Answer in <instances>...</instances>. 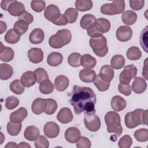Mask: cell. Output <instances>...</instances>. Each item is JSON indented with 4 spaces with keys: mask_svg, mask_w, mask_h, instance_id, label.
Segmentation results:
<instances>
[{
    "mask_svg": "<svg viewBox=\"0 0 148 148\" xmlns=\"http://www.w3.org/2000/svg\"><path fill=\"white\" fill-rule=\"evenodd\" d=\"M96 95L90 87L75 85L73 87L70 103L73 106L76 114L84 113L90 114L95 113Z\"/></svg>",
    "mask_w": 148,
    "mask_h": 148,
    "instance_id": "obj_1",
    "label": "cell"
},
{
    "mask_svg": "<svg viewBox=\"0 0 148 148\" xmlns=\"http://www.w3.org/2000/svg\"><path fill=\"white\" fill-rule=\"evenodd\" d=\"M148 110L136 109L132 112L127 113L125 116L124 122L128 128H134L140 124H147Z\"/></svg>",
    "mask_w": 148,
    "mask_h": 148,
    "instance_id": "obj_2",
    "label": "cell"
},
{
    "mask_svg": "<svg viewBox=\"0 0 148 148\" xmlns=\"http://www.w3.org/2000/svg\"><path fill=\"white\" fill-rule=\"evenodd\" d=\"M105 121L109 133H114L120 136L123 132L119 114L114 111L107 112L105 115Z\"/></svg>",
    "mask_w": 148,
    "mask_h": 148,
    "instance_id": "obj_3",
    "label": "cell"
},
{
    "mask_svg": "<svg viewBox=\"0 0 148 148\" xmlns=\"http://www.w3.org/2000/svg\"><path fill=\"white\" fill-rule=\"evenodd\" d=\"M72 35L69 30L62 29L58 30L56 34L51 36L49 39V45L54 49H60L70 43Z\"/></svg>",
    "mask_w": 148,
    "mask_h": 148,
    "instance_id": "obj_4",
    "label": "cell"
},
{
    "mask_svg": "<svg viewBox=\"0 0 148 148\" xmlns=\"http://www.w3.org/2000/svg\"><path fill=\"white\" fill-rule=\"evenodd\" d=\"M90 46L94 53L98 57H104L108 52L107 40L103 35L92 37L89 41Z\"/></svg>",
    "mask_w": 148,
    "mask_h": 148,
    "instance_id": "obj_5",
    "label": "cell"
},
{
    "mask_svg": "<svg viewBox=\"0 0 148 148\" xmlns=\"http://www.w3.org/2000/svg\"><path fill=\"white\" fill-rule=\"evenodd\" d=\"M110 28V21L105 18H99L97 20L96 24L91 28L87 30L88 35L95 37L102 35L103 34L108 32Z\"/></svg>",
    "mask_w": 148,
    "mask_h": 148,
    "instance_id": "obj_6",
    "label": "cell"
},
{
    "mask_svg": "<svg viewBox=\"0 0 148 148\" xmlns=\"http://www.w3.org/2000/svg\"><path fill=\"white\" fill-rule=\"evenodd\" d=\"M125 3L124 1H113L111 3H105L101 6V12L106 15H114L124 12Z\"/></svg>",
    "mask_w": 148,
    "mask_h": 148,
    "instance_id": "obj_7",
    "label": "cell"
},
{
    "mask_svg": "<svg viewBox=\"0 0 148 148\" xmlns=\"http://www.w3.org/2000/svg\"><path fill=\"white\" fill-rule=\"evenodd\" d=\"M137 75V68L133 64L127 65L119 76V81L121 83L129 84L131 80L135 78Z\"/></svg>",
    "mask_w": 148,
    "mask_h": 148,
    "instance_id": "obj_8",
    "label": "cell"
},
{
    "mask_svg": "<svg viewBox=\"0 0 148 148\" xmlns=\"http://www.w3.org/2000/svg\"><path fill=\"white\" fill-rule=\"evenodd\" d=\"M84 123L86 127L92 132L97 131L101 127L100 119L95 113L85 114Z\"/></svg>",
    "mask_w": 148,
    "mask_h": 148,
    "instance_id": "obj_9",
    "label": "cell"
},
{
    "mask_svg": "<svg viewBox=\"0 0 148 148\" xmlns=\"http://www.w3.org/2000/svg\"><path fill=\"white\" fill-rule=\"evenodd\" d=\"M61 13L57 6L50 4L45 9L44 16L48 20L53 23L56 21L60 16Z\"/></svg>",
    "mask_w": 148,
    "mask_h": 148,
    "instance_id": "obj_10",
    "label": "cell"
},
{
    "mask_svg": "<svg viewBox=\"0 0 148 148\" xmlns=\"http://www.w3.org/2000/svg\"><path fill=\"white\" fill-rule=\"evenodd\" d=\"M45 135L49 138H54L57 137L60 132L58 125L53 121L46 123L43 127Z\"/></svg>",
    "mask_w": 148,
    "mask_h": 148,
    "instance_id": "obj_11",
    "label": "cell"
},
{
    "mask_svg": "<svg viewBox=\"0 0 148 148\" xmlns=\"http://www.w3.org/2000/svg\"><path fill=\"white\" fill-rule=\"evenodd\" d=\"M132 30L128 26L121 25L119 27L116 31V37L120 42H127L132 37Z\"/></svg>",
    "mask_w": 148,
    "mask_h": 148,
    "instance_id": "obj_12",
    "label": "cell"
},
{
    "mask_svg": "<svg viewBox=\"0 0 148 148\" xmlns=\"http://www.w3.org/2000/svg\"><path fill=\"white\" fill-rule=\"evenodd\" d=\"M64 136L68 142L74 143L79 140L81 137V133L80 130L76 127H71L66 129Z\"/></svg>",
    "mask_w": 148,
    "mask_h": 148,
    "instance_id": "obj_13",
    "label": "cell"
},
{
    "mask_svg": "<svg viewBox=\"0 0 148 148\" xmlns=\"http://www.w3.org/2000/svg\"><path fill=\"white\" fill-rule=\"evenodd\" d=\"M8 12L13 16L19 17L22 15L25 12V10L23 3L14 0L9 5L8 8Z\"/></svg>",
    "mask_w": 148,
    "mask_h": 148,
    "instance_id": "obj_14",
    "label": "cell"
},
{
    "mask_svg": "<svg viewBox=\"0 0 148 148\" xmlns=\"http://www.w3.org/2000/svg\"><path fill=\"white\" fill-rule=\"evenodd\" d=\"M29 60L34 64H38L43 61V52L40 48L33 47L28 51Z\"/></svg>",
    "mask_w": 148,
    "mask_h": 148,
    "instance_id": "obj_15",
    "label": "cell"
},
{
    "mask_svg": "<svg viewBox=\"0 0 148 148\" xmlns=\"http://www.w3.org/2000/svg\"><path fill=\"white\" fill-rule=\"evenodd\" d=\"M47 106V99L38 98L35 99L31 106V110L34 113L39 115L45 112Z\"/></svg>",
    "mask_w": 148,
    "mask_h": 148,
    "instance_id": "obj_16",
    "label": "cell"
},
{
    "mask_svg": "<svg viewBox=\"0 0 148 148\" xmlns=\"http://www.w3.org/2000/svg\"><path fill=\"white\" fill-rule=\"evenodd\" d=\"M73 114L71 109L68 108H63L60 109L57 115L58 121L62 124H67L73 120Z\"/></svg>",
    "mask_w": 148,
    "mask_h": 148,
    "instance_id": "obj_17",
    "label": "cell"
},
{
    "mask_svg": "<svg viewBox=\"0 0 148 148\" xmlns=\"http://www.w3.org/2000/svg\"><path fill=\"white\" fill-rule=\"evenodd\" d=\"M27 116V110L25 108L21 107L10 114V120L15 123H21Z\"/></svg>",
    "mask_w": 148,
    "mask_h": 148,
    "instance_id": "obj_18",
    "label": "cell"
},
{
    "mask_svg": "<svg viewBox=\"0 0 148 148\" xmlns=\"http://www.w3.org/2000/svg\"><path fill=\"white\" fill-rule=\"evenodd\" d=\"M21 82L24 86L30 87L34 86L36 82V76L34 72L27 71L21 77Z\"/></svg>",
    "mask_w": 148,
    "mask_h": 148,
    "instance_id": "obj_19",
    "label": "cell"
},
{
    "mask_svg": "<svg viewBox=\"0 0 148 148\" xmlns=\"http://www.w3.org/2000/svg\"><path fill=\"white\" fill-rule=\"evenodd\" d=\"M97 23L96 17L91 14H86L82 16L80 21V27L84 29L88 30L92 28Z\"/></svg>",
    "mask_w": 148,
    "mask_h": 148,
    "instance_id": "obj_20",
    "label": "cell"
},
{
    "mask_svg": "<svg viewBox=\"0 0 148 148\" xmlns=\"http://www.w3.org/2000/svg\"><path fill=\"white\" fill-rule=\"evenodd\" d=\"M114 69L110 65H105L101 68L99 75L100 77L105 82H109L114 77Z\"/></svg>",
    "mask_w": 148,
    "mask_h": 148,
    "instance_id": "obj_21",
    "label": "cell"
},
{
    "mask_svg": "<svg viewBox=\"0 0 148 148\" xmlns=\"http://www.w3.org/2000/svg\"><path fill=\"white\" fill-rule=\"evenodd\" d=\"M112 108L116 112H120L125 109L127 105L125 100L120 95L112 97L110 102Z\"/></svg>",
    "mask_w": 148,
    "mask_h": 148,
    "instance_id": "obj_22",
    "label": "cell"
},
{
    "mask_svg": "<svg viewBox=\"0 0 148 148\" xmlns=\"http://www.w3.org/2000/svg\"><path fill=\"white\" fill-rule=\"evenodd\" d=\"M147 88L146 81L141 77H135L132 84L131 88L136 94L143 93Z\"/></svg>",
    "mask_w": 148,
    "mask_h": 148,
    "instance_id": "obj_23",
    "label": "cell"
},
{
    "mask_svg": "<svg viewBox=\"0 0 148 148\" xmlns=\"http://www.w3.org/2000/svg\"><path fill=\"white\" fill-rule=\"evenodd\" d=\"M45 38V33L40 28H35L31 31L29 36V42L32 44L42 43Z\"/></svg>",
    "mask_w": 148,
    "mask_h": 148,
    "instance_id": "obj_24",
    "label": "cell"
},
{
    "mask_svg": "<svg viewBox=\"0 0 148 148\" xmlns=\"http://www.w3.org/2000/svg\"><path fill=\"white\" fill-rule=\"evenodd\" d=\"M0 49V60L3 62H9L12 61L14 56L13 49L9 47L4 46L2 42Z\"/></svg>",
    "mask_w": 148,
    "mask_h": 148,
    "instance_id": "obj_25",
    "label": "cell"
},
{
    "mask_svg": "<svg viewBox=\"0 0 148 148\" xmlns=\"http://www.w3.org/2000/svg\"><path fill=\"white\" fill-rule=\"evenodd\" d=\"M69 84L68 78L64 75H58L54 80V87L58 91H64L65 90Z\"/></svg>",
    "mask_w": 148,
    "mask_h": 148,
    "instance_id": "obj_26",
    "label": "cell"
},
{
    "mask_svg": "<svg viewBox=\"0 0 148 148\" xmlns=\"http://www.w3.org/2000/svg\"><path fill=\"white\" fill-rule=\"evenodd\" d=\"M95 77V72L92 69H83L79 72L80 79L84 83H91L94 82Z\"/></svg>",
    "mask_w": 148,
    "mask_h": 148,
    "instance_id": "obj_27",
    "label": "cell"
},
{
    "mask_svg": "<svg viewBox=\"0 0 148 148\" xmlns=\"http://www.w3.org/2000/svg\"><path fill=\"white\" fill-rule=\"evenodd\" d=\"M63 60V56L58 52H52L50 53L47 58V64L51 66H57L60 65Z\"/></svg>",
    "mask_w": 148,
    "mask_h": 148,
    "instance_id": "obj_28",
    "label": "cell"
},
{
    "mask_svg": "<svg viewBox=\"0 0 148 148\" xmlns=\"http://www.w3.org/2000/svg\"><path fill=\"white\" fill-rule=\"evenodd\" d=\"M97 64L96 59L90 54H85L82 56L80 60V65L86 69H92Z\"/></svg>",
    "mask_w": 148,
    "mask_h": 148,
    "instance_id": "obj_29",
    "label": "cell"
},
{
    "mask_svg": "<svg viewBox=\"0 0 148 148\" xmlns=\"http://www.w3.org/2000/svg\"><path fill=\"white\" fill-rule=\"evenodd\" d=\"M39 135V129L34 126L30 125L27 127L24 132V138L29 141L35 140Z\"/></svg>",
    "mask_w": 148,
    "mask_h": 148,
    "instance_id": "obj_30",
    "label": "cell"
},
{
    "mask_svg": "<svg viewBox=\"0 0 148 148\" xmlns=\"http://www.w3.org/2000/svg\"><path fill=\"white\" fill-rule=\"evenodd\" d=\"M122 21L127 25L134 24L137 19V14L132 10H126L122 14Z\"/></svg>",
    "mask_w": 148,
    "mask_h": 148,
    "instance_id": "obj_31",
    "label": "cell"
},
{
    "mask_svg": "<svg viewBox=\"0 0 148 148\" xmlns=\"http://www.w3.org/2000/svg\"><path fill=\"white\" fill-rule=\"evenodd\" d=\"M13 73V68L8 64H1L0 65V78L1 80H6L10 78Z\"/></svg>",
    "mask_w": 148,
    "mask_h": 148,
    "instance_id": "obj_32",
    "label": "cell"
},
{
    "mask_svg": "<svg viewBox=\"0 0 148 148\" xmlns=\"http://www.w3.org/2000/svg\"><path fill=\"white\" fill-rule=\"evenodd\" d=\"M28 23L23 20H18L14 24V31L20 36L24 34L28 29Z\"/></svg>",
    "mask_w": 148,
    "mask_h": 148,
    "instance_id": "obj_33",
    "label": "cell"
},
{
    "mask_svg": "<svg viewBox=\"0 0 148 148\" xmlns=\"http://www.w3.org/2000/svg\"><path fill=\"white\" fill-rule=\"evenodd\" d=\"M93 3L91 0H77L75 1V7L77 10L84 12L91 9Z\"/></svg>",
    "mask_w": 148,
    "mask_h": 148,
    "instance_id": "obj_34",
    "label": "cell"
},
{
    "mask_svg": "<svg viewBox=\"0 0 148 148\" xmlns=\"http://www.w3.org/2000/svg\"><path fill=\"white\" fill-rule=\"evenodd\" d=\"M125 59L124 57L120 54L114 56L110 60V66L115 69H120L124 67L125 65Z\"/></svg>",
    "mask_w": 148,
    "mask_h": 148,
    "instance_id": "obj_35",
    "label": "cell"
},
{
    "mask_svg": "<svg viewBox=\"0 0 148 148\" xmlns=\"http://www.w3.org/2000/svg\"><path fill=\"white\" fill-rule=\"evenodd\" d=\"M126 56L130 60L136 61L140 58L142 53L138 47L132 46L127 50Z\"/></svg>",
    "mask_w": 148,
    "mask_h": 148,
    "instance_id": "obj_36",
    "label": "cell"
},
{
    "mask_svg": "<svg viewBox=\"0 0 148 148\" xmlns=\"http://www.w3.org/2000/svg\"><path fill=\"white\" fill-rule=\"evenodd\" d=\"M10 90L11 91L17 95H20L24 91V86L22 84L21 80L16 79L12 81L10 84Z\"/></svg>",
    "mask_w": 148,
    "mask_h": 148,
    "instance_id": "obj_37",
    "label": "cell"
},
{
    "mask_svg": "<svg viewBox=\"0 0 148 148\" xmlns=\"http://www.w3.org/2000/svg\"><path fill=\"white\" fill-rule=\"evenodd\" d=\"M21 127V123H15L10 121L7 124L8 133L11 136H16L20 132Z\"/></svg>",
    "mask_w": 148,
    "mask_h": 148,
    "instance_id": "obj_38",
    "label": "cell"
},
{
    "mask_svg": "<svg viewBox=\"0 0 148 148\" xmlns=\"http://www.w3.org/2000/svg\"><path fill=\"white\" fill-rule=\"evenodd\" d=\"M5 41L10 44H14L17 43L20 39V36L18 35L13 29H10L8 31L4 36Z\"/></svg>",
    "mask_w": 148,
    "mask_h": 148,
    "instance_id": "obj_39",
    "label": "cell"
},
{
    "mask_svg": "<svg viewBox=\"0 0 148 148\" xmlns=\"http://www.w3.org/2000/svg\"><path fill=\"white\" fill-rule=\"evenodd\" d=\"M54 85L49 79L45 80L40 83L39 91L43 94H49L54 90Z\"/></svg>",
    "mask_w": 148,
    "mask_h": 148,
    "instance_id": "obj_40",
    "label": "cell"
},
{
    "mask_svg": "<svg viewBox=\"0 0 148 148\" xmlns=\"http://www.w3.org/2000/svg\"><path fill=\"white\" fill-rule=\"evenodd\" d=\"M94 84L97 89L100 91H105L108 90L110 86V83L102 80L99 75H96L94 80Z\"/></svg>",
    "mask_w": 148,
    "mask_h": 148,
    "instance_id": "obj_41",
    "label": "cell"
},
{
    "mask_svg": "<svg viewBox=\"0 0 148 148\" xmlns=\"http://www.w3.org/2000/svg\"><path fill=\"white\" fill-rule=\"evenodd\" d=\"M82 55L79 53H72L68 57V63L72 67L77 68L80 66Z\"/></svg>",
    "mask_w": 148,
    "mask_h": 148,
    "instance_id": "obj_42",
    "label": "cell"
},
{
    "mask_svg": "<svg viewBox=\"0 0 148 148\" xmlns=\"http://www.w3.org/2000/svg\"><path fill=\"white\" fill-rule=\"evenodd\" d=\"M134 136L136 140L140 142L148 140V130L147 128H140L135 131Z\"/></svg>",
    "mask_w": 148,
    "mask_h": 148,
    "instance_id": "obj_43",
    "label": "cell"
},
{
    "mask_svg": "<svg viewBox=\"0 0 148 148\" xmlns=\"http://www.w3.org/2000/svg\"><path fill=\"white\" fill-rule=\"evenodd\" d=\"M64 15L67 18L68 23L72 24L75 23L78 17V12L76 9L73 8H68L64 12Z\"/></svg>",
    "mask_w": 148,
    "mask_h": 148,
    "instance_id": "obj_44",
    "label": "cell"
},
{
    "mask_svg": "<svg viewBox=\"0 0 148 148\" xmlns=\"http://www.w3.org/2000/svg\"><path fill=\"white\" fill-rule=\"evenodd\" d=\"M47 99V106L45 109V113L48 115H51L54 114L57 109V102L52 98H48Z\"/></svg>",
    "mask_w": 148,
    "mask_h": 148,
    "instance_id": "obj_45",
    "label": "cell"
},
{
    "mask_svg": "<svg viewBox=\"0 0 148 148\" xmlns=\"http://www.w3.org/2000/svg\"><path fill=\"white\" fill-rule=\"evenodd\" d=\"M36 76V82L38 83H41L45 80L49 79V76L47 71L42 68H38L34 71Z\"/></svg>",
    "mask_w": 148,
    "mask_h": 148,
    "instance_id": "obj_46",
    "label": "cell"
},
{
    "mask_svg": "<svg viewBox=\"0 0 148 148\" xmlns=\"http://www.w3.org/2000/svg\"><path fill=\"white\" fill-rule=\"evenodd\" d=\"M19 104L18 99L14 96L7 97L5 100V106L9 110H12L18 106Z\"/></svg>",
    "mask_w": 148,
    "mask_h": 148,
    "instance_id": "obj_47",
    "label": "cell"
},
{
    "mask_svg": "<svg viewBox=\"0 0 148 148\" xmlns=\"http://www.w3.org/2000/svg\"><path fill=\"white\" fill-rule=\"evenodd\" d=\"M132 144V139L128 135L123 136L118 142V146L120 148H129Z\"/></svg>",
    "mask_w": 148,
    "mask_h": 148,
    "instance_id": "obj_48",
    "label": "cell"
},
{
    "mask_svg": "<svg viewBox=\"0 0 148 148\" xmlns=\"http://www.w3.org/2000/svg\"><path fill=\"white\" fill-rule=\"evenodd\" d=\"M35 146L36 148H47L49 146V142L43 135H39L35 140Z\"/></svg>",
    "mask_w": 148,
    "mask_h": 148,
    "instance_id": "obj_49",
    "label": "cell"
},
{
    "mask_svg": "<svg viewBox=\"0 0 148 148\" xmlns=\"http://www.w3.org/2000/svg\"><path fill=\"white\" fill-rule=\"evenodd\" d=\"M46 3L44 1H32L31 2V7L35 12H41L45 9Z\"/></svg>",
    "mask_w": 148,
    "mask_h": 148,
    "instance_id": "obj_50",
    "label": "cell"
},
{
    "mask_svg": "<svg viewBox=\"0 0 148 148\" xmlns=\"http://www.w3.org/2000/svg\"><path fill=\"white\" fill-rule=\"evenodd\" d=\"M147 26H146L142 31L140 36V43L142 47L146 52H147Z\"/></svg>",
    "mask_w": 148,
    "mask_h": 148,
    "instance_id": "obj_51",
    "label": "cell"
},
{
    "mask_svg": "<svg viewBox=\"0 0 148 148\" xmlns=\"http://www.w3.org/2000/svg\"><path fill=\"white\" fill-rule=\"evenodd\" d=\"M119 91L125 96H129L131 94L132 88L130 84L121 83L118 86Z\"/></svg>",
    "mask_w": 148,
    "mask_h": 148,
    "instance_id": "obj_52",
    "label": "cell"
},
{
    "mask_svg": "<svg viewBox=\"0 0 148 148\" xmlns=\"http://www.w3.org/2000/svg\"><path fill=\"white\" fill-rule=\"evenodd\" d=\"M91 145L90 140L85 136H81L76 142V147L78 148H90Z\"/></svg>",
    "mask_w": 148,
    "mask_h": 148,
    "instance_id": "obj_53",
    "label": "cell"
},
{
    "mask_svg": "<svg viewBox=\"0 0 148 148\" xmlns=\"http://www.w3.org/2000/svg\"><path fill=\"white\" fill-rule=\"evenodd\" d=\"M129 2L131 8L136 11L142 9L145 4L144 0H130Z\"/></svg>",
    "mask_w": 148,
    "mask_h": 148,
    "instance_id": "obj_54",
    "label": "cell"
},
{
    "mask_svg": "<svg viewBox=\"0 0 148 148\" xmlns=\"http://www.w3.org/2000/svg\"><path fill=\"white\" fill-rule=\"evenodd\" d=\"M18 20H23L29 24L34 21V17L30 13L25 11L22 15L18 17Z\"/></svg>",
    "mask_w": 148,
    "mask_h": 148,
    "instance_id": "obj_55",
    "label": "cell"
},
{
    "mask_svg": "<svg viewBox=\"0 0 148 148\" xmlns=\"http://www.w3.org/2000/svg\"><path fill=\"white\" fill-rule=\"evenodd\" d=\"M68 23L67 18L64 14H61L60 17L53 23L54 24L57 25H65Z\"/></svg>",
    "mask_w": 148,
    "mask_h": 148,
    "instance_id": "obj_56",
    "label": "cell"
},
{
    "mask_svg": "<svg viewBox=\"0 0 148 148\" xmlns=\"http://www.w3.org/2000/svg\"><path fill=\"white\" fill-rule=\"evenodd\" d=\"M14 0H3L1 3V7L4 10L8 11V8L9 5L12 3Z\"/></svg>",
    "mask_w": 148,
    "mask_h": 148,
    "instance_id": "obj_57",
    "label": "cell"
},
{
    "mask_svg": "<svg viewBox=\"0 0 148 148\" xmlns=\"http://www.w3.org/2000/svg\"><path fill=\"white\" fill-rule=\"evenodd\" d=\"M147 58H146L145 61V63H144V66L143 68V72H142V75L143 76L145 77V79L146 80H147Z\"/></svg>",
    "mask_w": 148,
    "mask_h": 148,
    "instance_id": "obj_58",
    "label": "cell"
},
{
    "mask_svg": "<svg viewBox=\"0 0 148 148\" xmlns=\"http://www.w3.org/2000/svg\"><path fill=\"white\" fill-rule=\"evenodd\" d=\"M0 24H1V32L0 33L2 34L6 30L7 25H6V23L2 21H0Z\"/></svg>",
    "mask_w": 148,
    "mask_h": 148,
    "instance_id": "obj_59",
    "label": "cell"
},
{
    "mask_svg": "<svg viewBox=\"0 0 148 148\" xmlns=\"http://www.w3.org/2000/svg\"><path fill=\"white\" fill-rule=\"evenodd\" d=\"M5 148L8 147H18V145L16 144V143L13 142H10L7 143V145L5 147Z\"/></svg>",
    "mask_w": 148,
    "mask_h": 148,
    "instance_id": "obj_60",
    "label": "cell"
},
{
    "mask_svg": "<svg viewBox=\"0 0 148 148\" xmlns=\"http://www.w3.org/2000/svg\"><path fill=\"white\" fill-rule=\"evenodd\" d=\"M18 147H29V148H30L31 146L26 142H21L20 143L19 145H18Z\"/></svg>",
    "mask_w": 148,
    "mask_h": 148,
    "instance_id": "obj_61",
    "label": "cell"
}]
</instances>
